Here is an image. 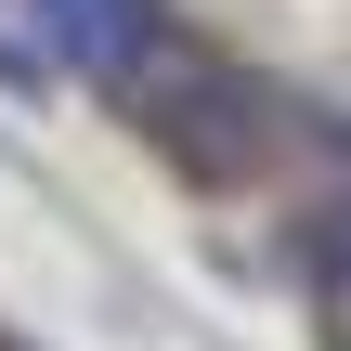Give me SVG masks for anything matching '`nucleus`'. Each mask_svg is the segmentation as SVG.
I'll return each mask as SVG.
<instances>
[{"instance_id": "obj_1", "label": "nucleus", "mask_w": 351, "mask_h": 351, "mask_svg": "<svg viewBox=\"0 0 351 351\" xmlns=\"http://www.w3.org/2000/svg\"><path fill=\"white\" fill-rule=\"evenodd\" d=\"M117 104L169 143V169H195L208 195H234V182H261V143H274V104L234 78V65H208V52H182V39H156L130 78H117Z\"/></svg>"}, {"instance_id": "obj_2", "label": "nucleus", "mask_w": 351, "mask_h": 351, "mask_svg": "<svg viewBox=\"0 0 351 351\" xmlns=\"http://www.w3.org/2000/svg\"><path fill=\"white\" fill-rule=\"evenodd\" d=\"M156 39H169L156 0H39V52H52L65 78H104V91H117Z\"/></svg>"}]
</instances>
